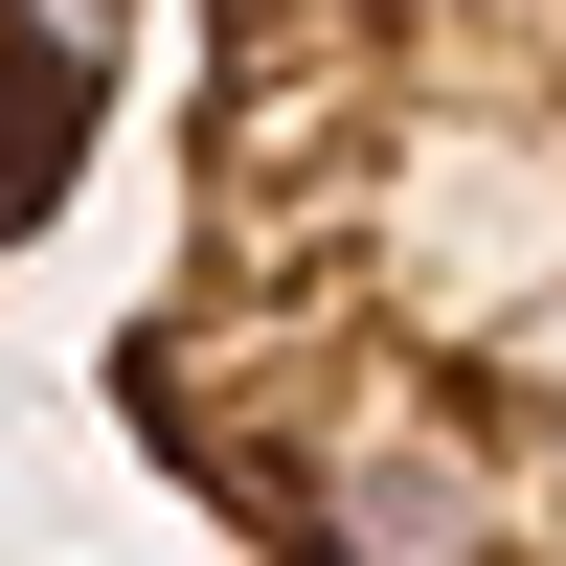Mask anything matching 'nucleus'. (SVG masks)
I'll return each instance as SVG.
<instances>
[{
	"label": "nucleus",
	"mask_w": 566,
	"mask_h": 566,
	"mask_svg": "<svg viewBox=\"0 0 566 566\" xmlns=\"http://www.w3.org/2000/svg\"><path fill=\"white\" fill-rule=\"evenodd\" d=\"M114 431L227 544L566 566V0H181Z\"/></svg>",
	"instance_id": "obj_1"
},
{
	"label": "nucleus",
	"mask_w": 566,
	"mask_h": 566,
	"mask_svg": "<svg viewBox=\"0 0 566 566\" xmlns=\"http://www.w3.org/2000/svg\"><path fill=\"white\" fill-rule=\"evenodd\" d=\"M136 23H159V0H0V272L69 227V181H91V159H114Z\"/></svg>",
	"instance_id": "obj_2"
}]
</instances>
